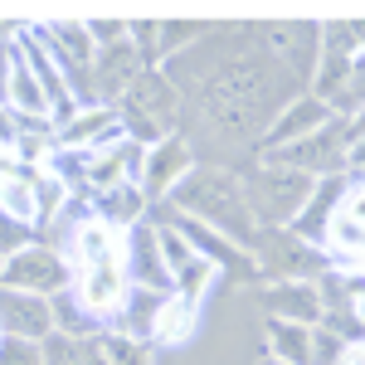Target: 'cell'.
<instances>
[{
	"label": "cell",
	"instance_id": "1",
	"mask_svg": "<svg viewBox=\"0 0 365 365\" xmlns=\"http://www.w3.org/2000/svg\"><path fill=\"white\" fill-rule=\"evenodd\" d=\"M170 205L195 220V225L215 229L220 239H229L234 249H253L258 239V220L249 215V200H244V185L229 175V170H215V166H195L175 190H170Z\"/></svg>",
	"mask_w": 365,
	"mask_h": 365
},
{
	"label": "cell",
	"instance_id": "2",
	"mask_svg": "<svg viewBox=\"0 0 365 365\" xmlns=\"http://www.w3.org/2000/svg\"><path fill=\"white\" fill-rule=\"evenodd\" d=\"M122 113H117V122H122V132H127V141H166L170 127H175V108H180V88L170 83L161 68H146L137 83L127 88L122 98Z\"/></svg>",
	"mask_w": 365,
	"mask_h": 365
},
{
	"label": "cell",
	"instance_id": "3",
	"mask_svg": "<svg viewBox=\"0 0 365 365\" xmlns=\"http://www.w3.org/2000/svg\"><path fill=\"white\" fill-rule=\"evenodd\" d=\"M312 185H317V180L302 175V170H287V166L263 161L258 175L244 185V200H249V215L258 220V229H287L292 220H297V210L307 205Z\"/></svg>",
	"mask_w": 365,
	"mask_h": 365
},
{
	"label": "cell",
	"instance_id": "4",
	"mask_svg": "<svg viewBox=\"0 0 365 365\" xmlns=\"http://www.w3.org/2000/svg\"><path fill=\"white\" fill-rule=\"evenodd\" d=\"M68 282H73V268H68L54 249H44V244H29V249L10 253V258L0 263V287H10V292L58 297V292H68Z\"/></svg>",
	"mask_w": 365,
	"mask_h": 365
},
{
	"label": "cell",
	"instance_id": "5",
	"mask_svg": "<svg viewBox=\"0 0 365 365\" xmlns=\"http://www.w3.org/2000/svg\"><path fill=\"white\" fill-rule=\"evenodd\" d=\"M253 253H263V273H273L278 282H312V273H322L327 268V258L302 244L292 229H258V239H253Z\"/></svg>",
	"mask_w": 365,
	"mask_h": 365
},
{
	"label": "cell",
	"instance_id": "6",
	"mask_svg": "<svg viewBox=\"0 0 365 365\" xmlns=\"http://www.w3.org/2000/svg\"><path fill=\"white\" fill-rule=\"evenodd\" d=\"M263 161L287 166V170H302V175H312V180H322V175H341V166L351 161V151H346V141H341V122H327L322 132L292 141V146H282V151H268Z\"/></svg>",
	"mask_w": 365,
	"mask_h": 365
},
{
	"label": "cell",
	"instance_id": "7",
	"mask_svg": "<svg viewBox=\"0 0 365 365\" xmlns=\"http://www.w3.org/2000/svg\"><path fill=\"white\" fill-rule=\"evenodd\" d=\"M195 170V156H190V146L180 137H166V141H156L146 156H141V170H137V190L141 200H161L170 195L185 175Z\"/></svg>",
	"mask_w": 365,
	"mask_h": 365
},
{
	"label": "cell",
	"instance_id": "8",
	"mask_svg": "<svg viewBox=\"0 0 365 365\" xmlns=\"http://www.w3.org/2000/svg\"><path fill=\"white\" fill-rule=\"evenodd\" d=\"M141 73H146V63H141V54L132 49V39H117V44H103V49L93 54L88 83H93V98H98V103H113V98H122L127 88L137 83Z\"/></svg>",
	"mask_w": 365,
	"mask_h": 365
},
{
	"label": "cell",
	"instance_id": "9",
	"mask_svg": "<svg viewBox=\"0 0 365 365\" xmlns=\"http://www.w3.org/2000/svg\"><path fill=\"white\" fill-rule=\"evenodd\" d=\"M356 180L351 175H322L317 185H312V195L307 205L297 210V220H292V234L302 239V244H312V249L322 253V239H327V225L336 220V210H341V200H346V190H351Z\"/></svg>",
	"mask_w": 365,
	"mask_h": 365
},
{
	"label": "cell",
	"instance_id": "10",
	"mask_svg": "<svg viewBox=\"0 0 365 365\" xmlns=\"http://www.w3.org/2000/svg\"><path fill=\"white\" fill-rule=\"evenodd\" d=\"M49 331H54L49 297H29V292H10V287H0V336L39 346Z\"/></svg>",
	"mask_w": 365,
	"mask_h": 365
},
{
	"label": "cell",
	"instance_id": "11",
	"mask_svg": "<svg viewBox=\"0 0 365 365\" xmlns=\"http://www.w3.org/2000/svg\"><path fill=\"white\" fill-rule=\"evenodd\" d=\"M331 122V108L322 103V98H312V93H302V98H292L287 108H278V117H273V127H268V137H263V156L268 151H282V146H292V141L312 137V132H322Z\"/></svg>",
	"mask_w": 365,
	"mask_h": 365
},
{
	"label": "cell",
	"instance_id": "12",
	"mask_svg": "<svg viewBox=\"0 0 365 365\" xmlns=\"http://www.w3.org/2000/svg\"><path fill=\"white\" fill-rule=\"evenodd\" d=\"M122 297H127V268H122V263H98V268H83V273H78V307H83L98 327L117 317Z\"/></svg>",
	"mask_w": 365,
	"mask_h": 365
},
{
	"label": "cell",
	"instance_id": "13",
	"mask_svg": "<svg viewBox=\"0 0 365 365\" xmlns=\"http://www.w3.org/2000/svg\"><path fill=\"white\" fill-rule=\"evenodd\" d=\"M122 268H127L132 287H146V292H170V273H166V263H161L156 229H151V225H132L127 249H122Z\"/></svg>",
	"mask_w": 365,
	"mask_h": 365
},
{
	"label": "cell",
	"instance_id": "14",
	"mask_svg": "<svg viewBox=\"0 0 365 365\" xmlns=\"http://www.w3.org/2000/svg\"><path fill=\"white\" fill-rule=\"evenodd\" d=\"M117 141H127L122 122H117V108H83L58 132V146H73V151H108Z\"/></svg>",
	"mask_w": 365,
	"mask_h": 365
},
{
	"label": "cell",
	"instance_id": "15",
	"mask_svg": "<svg viewBox=\"0 0 365 365\" xmlns=\"http://www.w3.org/2000/svg\"><path fill=\"white\" fill-rule=\"evenodd\" d=\"M263 307H268V322H292V327H317L322 322V297H317L312 282H273Z\"/></svg>",
	"mask_w": 365,
	"mask_h": 365
},
{
	"label": "cell",
	"instance_id": "16",
	"mask_svg": "<svg viewBox=\"0 0 365 365\" xmlns=\"http://www.w3.org/2000/svg\"><path fill=\"white\" fill-rule=\"evenodd\" d=\"M122 249H127V229L103 225V220H83L73 229V258L83 268H98V263H122Z\"/></svg>",
	"mask_w": 365,
	"mask_h": 365
},
{
	"label": "cell",
	"instance_id": "17",
	"mask_svg": "<svg viewBox=\"0 0 365 365\" xmlns=\"http://www.w3.org/2000/svg\"><path fill=\"white\" fill-rule=\"evenodd\" d=\"M317 39H322L317 25H268V49H278L282 63L292 73H302L307 83H312V68H317Z\"/></svg>",
	"mask_w": 365,
	"mask_h": 365
},
{
	"label": "cell",
	"instance_id": "18",
	"mask_svg": "<svg viewBox=\"0 0 365 365\" xmlns=\"http://www.w3.org/2000/svg\"><path fill=\"white\" fill-rule=\"evenodd\" d=\"M161 297L166 292H146V287H132L127 282V297H122V307H117V336L127 341H141L151 336V327H156V312H161Z\"/></svg>",
	"mask_w": 365,
	"mask_h": 365
},
{
	"label": "cell",
	"instance_id": "19",
	"mask_svg": "<svg viewBox=\"0 0 365 365\" xmlns=\"http://www.w3.org/2000/svg\"><path fill=\"white\" fill-rule=\"evenodd\" d=\"M195 317L200 307L190 302H180L175 292L161 297V312H156V327H151V341H161V346H185V341L195 336Z\"/></svg>",
	"mask_w": 365,
	"mask_h": 365
},
{
	"label": "cell",
	"instance_id": "20",
	"mask_svg": "<svg viewBox=\"0 0 365 365\" xmlns=\"http://www.w3.org/2000/svg\"><path fill=\"white\" fill-rule=\"evenodd\" d=\"M141 210H146V200H141L137 185H113V190H103V195H93V220H103V225H141Z\"/></svg>",
	"mask_w": 365,
	"mask_h": 365
},
{
	"label": "cell",
	"instance_id": "21",
	"mask_svg": "<svg viewBox=\"0 0 365 365\" xmlns=\"http://www.w3.org/2000/svg\"><path fill=\"white\" fill-rule=\"evenodd\" d=\"M268 361H278V365H312V327L268 322Z\"/></svg>",
	"mask_w": 365,
	"mask_h": 365
},
{
	"label": "cell",
	"instance_id": "22",
	"mask_svg": "<svg viewBox=\"0 0 365 365\" xmlns=\"http://www.w3.org/2000/svg\"><path fill=\"white\" fill-rule=\"evenodd\" d=\"M0 215H5V220H15V225H25V229L39 225V205H34V170L0 180Z\"/></svg>",
	"mask_w": 365,
	"mask_h": 365
},
{
	"label": "cell",
	"instance_id": "23",
	"mask_svg": "<svg viewBox=\"0 0 365 365\" xmlns=\"http://www.w3.org/2000/svg\"><path fill=\"white\" fill-rule=\"evenodd\" d=\"M215 278H220V268H215V263H205V258H190V263H180V268L170 273V292H175L180 302L200 307V302H205V292L215 287Z\"/></svg>",
	"mask_w": 365,
	"mask_h": 365
},
{
	"label": "cell",
	"instance_id": "24",
	"mask_svg": "<svg viewBox=\"0 0 365 365\" xmlns=\"http://www.w3.org/2000/svg\"><path fill=\"white\" fill-rule=\"evenodd\" d=\"M98 346H103V361L108 365H151V356H146L141 341H127V336H117V331H103Z\"/></svg>",
	"mask_w": 365,
	"mask_h": 365
},
{
	"label": "cell",
	"instance_id": "25",
	"mask_svg": "<svg viewBox=\"0 0 365 365\" xmlns=\"http://www.w3.org/2000/svg\"><path fill=\"white\" fill-rule=\"evenodd\" d=\"M156 249H161V263H166V273H175L180 263H190L195 253H190V244L175 234V229H156Z\"/></svg>",
	"mask_w": 365,
	"mask_h": 365
},
{
	"label": "cell",
	"instance_id": "26",
	"mask_svg": "<svg viewBox=\"0 0 365 365\" xmlns=\"http://www.w3.org/2000/svg\"><path fill=\"white\" fill-rule=\"evenodd\" d=\"M39 361H44V365H78V341L49 331V336L39 341Z\"/></svg>",
	"mask_w": 365,
	"mask_h": 365
},
{
	"label": "cell",
	"instance_id": "27",
	"mask_svg": "<svg viewBox=\"0 0 365 365\" xmlns=\"http://www.w3.org/2000/svg\"><path fill=\"white\" fill-rule=\"evenodd\" d=\"M195 39H200V25H175V20H170V25H156V58L170 54L175 44L185 49V44H195Z\"/></svg>",
	"mask_w": 365,
	"mask_h": 365
},
{
	"label": "cell",
	"instance_id": "28",
	"mask_svg": "<svg viewBox=\"0 0 365 365\" xmlns=\"http://www.w3.org/2000/svg\"><path fill=\"white\" fill-rule=\"evenodd\" d=\"M29 234H34V229H25V225H15V220H5V215H0V263H5L10 253L29 249Z\"/></svg>",
	"mask_w": 365,
	"mask_h": 365
},
{
	"label": "cell",
	"instance_id": "29",
	"mask_svg": "<svg viewBox=\"0 0 365 365\" xmlns=\"http://www.w3.org/2000/svg\"><path fill=\"white\" fill-rule=\"evenodd\" d=\"M0 365H44V361H39V346L0 336Z\"/></svg>",
	"mask_w": 365,
	"mask_h": 365
},
{
	"label": "cell",
	"instance_id": "30",
	"mask_svg": "<svg viewBox=\"0 0 365 365\" xmlns=\"http://www.w3.org/2000/svg\"><path fill=\"white\" fill-rule=\"evenodd\" d=\"M78 365H108V361H103V346H98V336H93V341H78Z\"/></svg>",
	"mask_w": 365,
	"mask_h": 365
},
{
	"label": "cell",
	"instance_id": "31",
	"mask_svg": "<svg viewBox=\"0 0 365 365\" xmlns=\"http://www.w3.org/2000/svg\"><path fill=\"white\" fill-rule=\"evenodd\" d=\"M336 365H365V351H361V341H351L346 351H341V361Z\"/></svg>",
	"mask_w": 365,
	"mask_h": 365
},
{
	"label": "cell",
	"instance_id": "32",
	"mask_svg": "<svg viewBox=\"0 0 365 365\" xmlns=\"http://www.w3.org/2000/svg\"><path fill=\"white\" fill-rule=\"evenodd\" d=\"M0 83H5V68H0Z\"/></svg>",
	"mask_w": 365,
	"mask_h": 365
},
{
	"label": "cell",
	"instance_id": "33",
	"mask_svg": "<svg viewBox=\"0 0 365 365\" xmlns=\"http://www.w3.org/2000/svg\"><path fill=\"white\" fill-rule=\"evenodd\" d=\"M263 365H278V361H263Z\"/></svg>",
	"mask_w": 365,
	"mask_h": 365
}]
</instances>
